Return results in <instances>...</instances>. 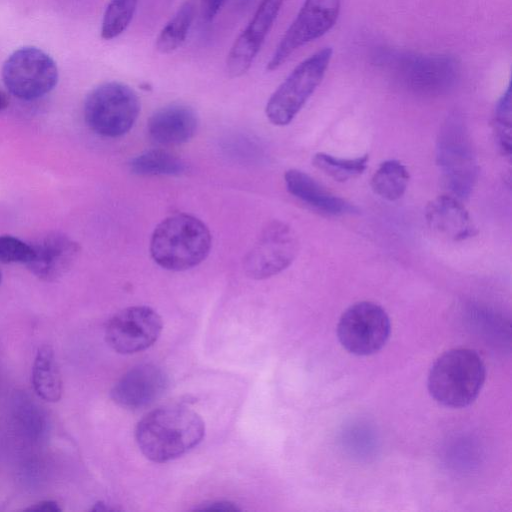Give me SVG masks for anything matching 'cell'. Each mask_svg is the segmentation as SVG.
I'll list each match as a JSON object with an SVG mask.
<instances>
[{
  "label": "cell",
  "mask_w": 512,
  "mask_h": 512,
  "mask_svg": "<svg viewBox=\"0 0 512 512\" xmlns=\"http://www.w3.org/2000/svg\"><path fill=\"white\" fill-rule=\"evenodd\" d=\"M226 0H201L203 19L211 21L217 15Z\"/></svg>",
  "instance_id": "cell-26"
},
{
  "label": "cell",
  "mask_w": 512,
  "mask_h": 512,
  "mask_svg": "<svg viewBox=\"0 0 512 512\" xmlns=\"http://www.w3.org/2000/svg\"><path fill=\"white\" fill-rule=\"evenodd\" d=\"M141 105L136 92L128 85L105 82L95 87L84 102V119L96 134L117 138L134 126Z\"/></svg>",
  "instance_id": "cell-5"
},
{
  "label": "cell",
  "mask_w": 512,
  "mask_h": 512,
  "mask_svg": "<svg viewBox=\"0 0 512 512\" xmlns=\"http://www.w3.org/2000/svg\"><path fill=\"white\" fill-rule=\"evenodd\" d=\"M2 79L7 90L26 101L39 99L58 81L55 61L43 50L26 46L15 50L4 62Z\"/></svg>",
  "instance_id": "cell-7"
},
{
  "label": "cell",
  "mask_w": 512,
  "mask_h": 512,
  "mask_svg": "<svg viewBox=\"0 0 512 512\" xmlns=\"http://www.w3.org/2000/svg\"><path fill=\"white\" fill-rule=\"evenodd\" d=\"M1 281H2V274H1V272H0V284H1Z\"/></svg>",
  "instance_id": "cell-30"
},
{
  "label": "cell",
  "mask_w": 512,
  "mask_h": 512,
  "mask_svg": "<svg viewBox=\"0 0 512 512\" xmlns=\"http://www.w3.org/2000/svg\"><path fill=\"white\" fill-rule=\"evenodd\" d=\"M369 156L340 158L324 152L313 156V165L336 181L344 182L361 175L367 168Z\"/></svg>",
  "instance_id": "cell-23"
},
{
  "label": "cell",
  "mask_w": 512,
  "mask_h": 512,
  "mask_svg": "<svg viewBox=\"0 0 512 512\" xmlns=\"http://www.w3.org/2000/svg\"><path fill=\"white\" fill-rule=\"evenodd\" d=\"M284 182L291 195L321 213L339 216L356 210L350 202L335 195L301 170H287L284 174Z\"/></svg>",
  "instance_id": "cell-18"
},
{
  "label": "cell",
  "mask_w": 512,
  "mask_h": 512,
  "mask_svg": "<svg viewBox=\"0 0 512 512\" xmlns=\"http://www.w3.org/2000/svg\"><path fill=\"white\" fill-rule=\"evenodd\" d=\"M9 105V98L7 94L0 90V111L4 110Z\"/></svg>",
  "instance_id": "cell-29"
},
{
  "label": "cell",
  "mask_w": 512,
  "mask_h": 512,
  "mask_svg": "<svg viewBox=\"0 0 512 512\" xmlns=\"http://www.w3.org/2000/svg\"><path fill=\"white\" fill-rule=\"evenodd\" d=\"M212 237L208 227L186 213L171 215L154 229L150 239L153 261L169 271L191 269L208 256Z\"/></svg>",
  "instance_id": "cell-2"
},
{
  "label": "cell",
  "mask_w": 512,
  "mask_h": 512,
  "mask_svg": "<svg viewBox=\"0 0 512 512\" xmlns=\"http://www.w3.org/2000/svg\"><path fill=\"white\" fill-rule=\"evenodd\" d=\"M129 167L139 176H176L186 170L181 158L163 149H152L135 156Z\"/></svg>",
  "instance_id": "cell-22"
},
{
  "label": "cell",
  "mask_w": 512,
  "mask_h": 512,
  "mask_svg": "<svg viewBox=\"0 0 512 512\" xmlns=\"http://www.w3.org/2000/svg\"><path fill=\"white\" fill-rule=\"evenodd\" d=\"M284 0H261L248 25L234 41L226 59L231 77L245 74L259 53Z\"/></svg>",
  "instance_id": "cell-12"
},
{
  "label": "cell",
  "mask_w": 512,
  "mask_h": 512,
  "mask_svg": "<svg viewBox=\"0 0 512 512\" xmlns=\"http://www.w3.org/2000/svg\"><path fill=\"white\" fill-rule=\"evenodd\" d=\"M194 0H186L165 24L156 39V49L162 54L177 50L186 40L195 18Z\"/></svg>",
  "instance_id": "cell-21"
},
{
  "label": "cell",
  "mask_w": 512,
  "mask_h": 512,
  "mask_svg": "<svg viewBox=\"0 0 512 512\" xmlns=\"http://www.w3.org/2000/svg\"><path fill=\"white\" fill-rule=\"evenodd\" d=\"M26 511H36V512H57L61 511L58 503L51 500L41 501L36 503L26 509Z\"/></svg>",
  "instance_id": "cell-27"
},
{
  "label": "cell",
  "mask_w": 512,
  "mask_h": 512,
  "mask_svg": "<svg viewBox=\"0 0 512 512\" xmlns=\"http://www.w3.org/2000/svg\"><path fill=\"white\" fill-rule=\"evenodd\" d=\"M32 385L36 394L45 401L57 402L62 396V378L53 349L44 345L35 356Z\"/></svg>",
  "instance_id": "cell-19"
},
{
  "label": "cell",
  "mask_w": 512,
  "mask_h": 512,
  "mask_svg": "<svg viewBox=\"0 0 512 512\" xmlns=\"http://www.w3.org/2000/svg\"><path fill=\"white\" fill-rule=\"evenodd\" d=\"M511 124V88L508 86L507 90L497 101L494 111V126L498 144L503 152L508 155L512 150Z\"/></svg>",
  "instance_id": "cell-24"
},
{
  "label": "cell",
  "mask_w": 512,
  "mask_h": 512,
  "mask_svg": "<svg viewBox=\"0 0 512 512\" xmlns=\"http://www.w3.org/2000/svg\"><path fill=\"white\" fill-rule=\"evenodd\" d=\"M409 172L404 164L395 159L382 162L371 178L375 194L388 201L401 198L408 186Z\"/></svg>",
  "instance_id": "cell-20"
},
{
  "label": "cell",
  "mask_w": 512,
  "mask_h": 512,
  "mask_svg": "<svg viewBox=\"0 0 512 512\" xmlns=\"http://www.w3.org/2000/svg\"><path fill=\"white\" fill-rule=\"evenodd\" d=\"M332 49L325 47L299 63L267 101L265 114L276 126L288 125L321 83Z\"/></svg>",
  "instance_id": "cell-6"
},
{
  "label": "cell",
  "mask_w": 512,
  "mask_h": 512,
  "mask_svg": "<svg viewBox=\"0 0 512 512\" xmlns=\"http://www.w3.org/2000/svg\"><path fill=\"white\" fill-rule=\"evenodd\" d=\"M204 433V422L195 411L168 406L143 417L136 427L135 438L146 458L162 463L193 449L202 441Z\"/></svg>",
  "instance_id": "cell-1"
},
{
  "label": "cell",
  "mask_w": 512,
  "mask_h": 512,
  "mask_svg": "<svg viewBox=\"0 0 512 512\" xmlns=\"http://www.w3.org/2000/svg\"><path fill=\"white\" fill-rule=\"evenodd\" d=\"M339 12L340 0H304L268 61L267 70L278 69L297 49L327 33Z\"/></svg>",
  "instance_id": "cell-9"
},
{
  "label": "cell",
  "mask_w": 512,
  "mask_h": 512,
  "mask_svg": "<svg viewBox=\"0 0 512 512\" xmlns=\"http://www.w3.org/2000/svg\"><path fill=\"white\" fill-rule=\"evenodd\" d=\"M198 116L185 104H170L155 111L147 122L149 137L162 146L189 141L198 129Z\"/></svg>",
  "instance_id": "cell-16"
},
{
  "label": "cell",
  "mask_w": 512,
  "mask_h": 512,
  "mask_svg": "<svg viewBox=\"0 0 512 512\" xmlns=\"http://www.w3.org/2000/svg\"><path fill=\"white\" fill-rule=\"evenodd\" d=\"M159 314L147 306H133L116 313L107 323V344L120 354H132L150 347L162 330Z\"/></svg>",
  "instance_id": "cell-11"
},
{
  "label": "cell",
  "mask_w": 512,
  "mask_h": 512,
  "mask_svg": "<svg viewBox=\"0 0 512 512\" xmlns=\"http://www.w3.org/2000/svg\"><path fill=\"white\" fill-rule=\"evenodd\" d=\"M425 218L433 231L453 241L465 240L477 232L468 211L458 197H435L425 208Z\"/></svg>",
  "instance_id": "cell-17"
},
{
  "label": "cell",
  "mask_w": 512,
  "mask_h": 512,
  "mask_svg": "<svg viewBox=\"0 0 512 512\" xmlns=\"http://www.w3.org/2000/svg\"><path fill=\"white\" fill-rule=\"evenodd\" d=\"M33 255L32 245L11 236L0 235V262L27 265Z\"/></svg>",
  "instance_id": "cell-25"
},
{
  "label": "cell",
  "mask_w": 512,
  "mask_h": 512,
  "mask_svg": "<svg viewBox=\"0 0 512 512\" xmlns=\"http://www.w3.org/2000/svg\"><path fill=\"white\" fill-rule=\"evenodd\" d=\"M395 66L408 86L430 94L450 88L459 72L457 60L449 55H406Z\"/></svg>",
  "instance_id": "cell-13"
},
{
  "label": "cell",
  "mask_w": 512,
  "mask_h": 512,
  "mask_svg": "<svg viewBox=\"0 0 512 512\" xmlns=\"http://www.w3.org/2000/svg\"><path fill=\"white\" fill-rule=\"evenodd\" d=\"M485 375L484 363L477 352L455 348L435 360L427 386L438 403L450 408H463L478 397Z\"/></svg>",
  "instance_id": "cell-3"
},
{
  "label": "cell",
  "mask_w": 512,
  "mask_h": 512,
  "mask_svg": "<svg viewBox=\"0 0 512 512\" xmlns=\"http://www.w3.org/2000/svg\"><path fill=\"white\" fill-rule=\"evenodd\" d=\"M168 385L164 371L152 364H142L125 373L114 385L111 397L119 406L139 409L160 398Z\"/></svg>",
  "instance_id": "cell-14"
},
{
  "label": "cell",
  "mask_w": 512,
  "mask_h": 512,
  "mask_svg": "<svg viewBox=\"0 0 512 512\" xmlns=\"http://www.w3.org/2000/svg\"><path fill=\"white\" fill-rule=\"evenodd\" d=\"M298 252L294 230L282 221H272L262 230L244 260L246 274L265 279L285 270Z\"/></svg>",
  "instance_id": "cell-10"
},
{
  "label": "cell",
  "mask_w": 512,
  "mask_h": 512,
  "mask_svg": "<svg viewBox=\"0 0 512 512\" xmlns=\"http://www.w3.org/2000/svg\"><path fill=\"white\" fill-rule=\"evenodd\" d=\"M32 249V258L26 266L38 279L53 282L69 271L81 248L70 237L52 233L32 244Z\"/></svg>",
  "instance_id": "cell-15"
},
{
  "label": "cell",
  "mask_w": 512,
  "mask_h": 512,
  "mask_svg": "<svg viewBox=\"0 0 512 512\" xmlns=\"http://www.w3.org/2000/svg\"><path fill=\"white\" fill-rule=\"evenodd\" d=\"M391 331L385 310L369 301L355 303L341 315L337 336L341 345L358 356L378 352L386 344Z\"/></svg>",
  "instance_id": "cell-8"
},
{
  "label": "cell",
  "mask_w": 512,
  "mask_h": 512,
  "mask_svg": "<svg viewBox=\"0 0 512 512\" xmlns=\"http://www.w3.org/2000/svg\"><path fill=\"white\" fill-rule=\"evenodd\" d=\"M200 510H222V511H235L238 510L237 506L230 502H213L206 504L199 508Z\"/></svg>",
  "instance_id": "cell-28"
},
{
  "label": "cell",
  "mask_w": 512,
  "mask_h": 512,
  "mask_svg": "<svg viewBox=\"0 0 512 512\" xmlns=\"http://www.w3.org/2000/svg\"><path fill=\"white\" fill-rule=\"evenodd\" d=\"M436 161L449 190L458 198L472 192L478 177V162L463 118L449 115L442 124L436 145Z\"/></svg>",
  "instance_id": "cell-4"
}]
</instances>
